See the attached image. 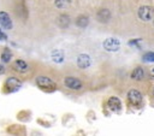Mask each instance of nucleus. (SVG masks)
Returning a JSON list of instances; mask_svg holds the SVG:
<instances>
[{"mask_svg":"<svg viewBox=\"0 0 154 136\" xmlns=\"http://www.w3.org/2000/svg\"><path fill=\"white\" fill-rule=\"evenodd\" d=\"M153 72H154V69H153Z\"/></svg>","mask_w":154,"mask_h":136,"instance_id":"22","label":"nucleus"},{"mask_svg":"<svg viewBox=\"0 0 154 136\" xmlns=\"http://www.w3.org/2000/svg\"><path fill=\"white\" fill-rule=\"evenodd\" d=\"M77 66L79 67V69H87V67H89L90 66V64H91V59H90V57L88 55V54H85V53H82V54H79L78 57H77Z\"/></svg>","mask_w":154,"mask_h":136,"instance_id":"9","label":"nucleus"},{"mask_svg":"<svg viewBox=\"0 0 154 136\" xmlns=\"http://www.w3.org/2000/svg\"><path fill=\"white\" fill-rule=\"evenodd\" d=\"M1 40H6V35L0 30V41H1Z\"/></svg>","mask_w":154,"mask_h":136,"instance_id":"20","label":"nucleus"},{"mask_svg":"<svg viewBox=\"0 0 154 136\" xmlns=\"http://www.w3.org/2000/svg\"><path fill=\"white\" fill-rule=\"evenodd\" d=\"M88 24H89V18L87 17V16H84V14H79L77 18H76V25L78 26V28H87L88 26Z\"/></svg>","mask_w":154,"mask_h":136,"instance_id":"13","label":"nucleus"},{"mask_svg":"<svg viewBox=\"0 0 154 136\" xmlns=\"http://www.w3.org/2000/svg\"><path fill=\"white\" fill-rule=\"evenodd\" d=\"M11 70L19 75H25L30 70V65L24 59H16L11 63Z\"/></svg>","mask_w":154,"mask_h":136,"instance_id":"3","label":"nucleus"},{"mask_svg":"<svg viewBox=\"0 0 154 136\" xmlns=\"http://www.w3.org/2000/svg\"><path fill=\"white\" fill-rule=\"evenodd\" d=\"M107 106L111 111L113 112H118L120 108H122V104H120V100L117 97V96H111L107 101Z\"/></svg>","mask_w":154,"mask_h":136,"instance_id":"10","label":"nucleus"},{"mask_svg":"<svg viewBox=\"0 0 154 136\" xmlns=\"http://www.w3.org/2000/svg\"><path fill=\"white\" fill-rule=\"evenodd\" d=\"M143 60L148 61V63H153L154 61V52H148L143 55Z\"/></svg>","mask_w":154,"mask_h":136,"instance_id":"18","label":"nucleus"},{"mask_svg":"<svg viewBox=\"0 0 154 136\" xmlns=\"http://www.w3.org/2000/svg\"><path fill=\"white\" fill-rule=\"evenodd\" d=\"M64 85L71 90H79L83 88V83L79 78L77 77H72V76H69V77H65L64 78Z\"/></svg>","mask_w":154,"mask_h":136,"instance_id":"4","label":"nucleus"},{"mask_svg":"<svg viewBox=\"0 0 154 136\" xmlns=\"http://www.w3.org/2000/svg\"><path fill=\"white\" fill-rule=\"evenodd\" d=\"M153 14H154V10L150 6H141L138 8V17L142 20H146V22L150 20L153 18Z\"/></svg>","mask_w":154,"mask_h":136,"instance_id":"5","label":"nucleus"},{"mask_svg":"<svg viewBox=\"0 0 154 136\" xmlns=\"http://www.w3.org/2000/svg\"><path fill=\"white\" fill-rule=\"evenodd\" d=\"M35 83H36V85H37L41 90L47 91V93H52V91H54L55 88H57L55 82H54L52 78L47 77V76H37L36 79H35Z\"/></svg>","mask_w":154,"mask_h":136,"instance_id":"2","label":"nucleus"},{"mask_svg":"<svg viewBox=\"0 0 154 136\" xmlns=\"http://www.w3.org/2000/svg\"><path fill=\"white\" fill-rule=\"evenodd\" d=\"M119 47H120V43H119V41H118L117 39H114V37H108V39H106V40L103 41V48H105L106 51L116 52V51L119 49Z\"/></svg>","mask_w":154,"mask_h":136,"instance_id":"6","label":"nucleus"},{"mask_svg":"<svg viewBox=\"0 0 154 136\" xmlns=\"http://www.w3.org/2000/svg\"><path fill=\"white\" fill-rule=\"evenodd\" d=\"M52 59H53L54 63H61L64 60V52L60 51V49L53 51L52 52Z\"/></svg>","mask_w":154,"mask_h":136,"instance_id":"16","label":"nucleus"},{"mask_svg":"<svg viewBox=\"0 0 154 136\" xmlns=\"http://www.w3.org/2000/svg\"><path fill=\"white\" fill-rule=\"evenodd\" d=\"M0 25L4 28V29H12L13 26V23H12V19L10 17V14L5 11H0Z\"/></svg>","mask_w":154,"mask_h":136,"instance_id":"8","label":"nucleus"},{"mask_svg":"<svg viewBox=\"0 0 154 136\" xmlns=\"http://www.w3.org/2000/svg\"><path fill=\"white\" fill-rule=\"evenodd\" d=\"M6 72V67H5V65L4 64H1L0 63V75H4Z\"/></svg>","mask_w":154,"mask_h":136,"instance_id":"19","label":"nucleus"},{"mask_svg":"<svg viewBox=\"0 0 154 136\" xmlns=\"http://www.w3.org/2000/svg\"><path fill=\"white\" fill-rule=\"evenodd\" d=\"M153 95H154V88H153Z\"/></svg>","mask_w":154,"mask_h":136,"instance_id":"21","label":"nucleus"},{"mask_svg":"<svg viewBox=\"0 0 154 136\" xmlns=\"http://www.w3.org/2000/svg\"><path fill=\"white\" fill-rule=\"evenodd\" d=\"M71 0H54V5L58 7V8H66L69 7Z\"/></svg>","mask_w":154,"mask_h":136,"instance_id":"17","label":"nucleus"},{"mask_svg":"<svg viewBox=\"0 0 154 136\" xmlns=\"http://www.w3.org/2000/svg\"><path fill=\"white\" fill-rule=\"evenodd\" d=\"M0 58H1L2 63H5V64L10 63L11 59H12V52L6 47V48L2 49V52H1V57H0Z\"/></svg>","mask_w":154,"mask_h":136,"instance_id":"15","label":"nucleus"},{"mask_svg":"<svg viewBox=\"0 0 154 136\" xmlns=\"http://www.w3.org/2000/svg\"><path fill=\"white\" fill-rule=\"evenodd\" d=\"M128 100L131 105H140L142 102V94L137 89H131L128 93Z\"/></svg>","mask_w":154,"mask_h":136,"instance_id":"7","label":"nucleus"},{"mask_svg":"<svg viewBox=\"0 0 154 136\" xmlns=\"http://www.w3.org/2000/svg\"><path fill=\"white\" fill-rule=\"evenodd\" d=\"M70 23H71V19H70V16H69V14H60V16L58 17V19H57V24H58V26L61 28V29L69 28Z\"/></svg>","mask_w":154,"mask_h":136,"instance_id":"12","label":"nucleus"},{"mask_svg":"<svg viewBox=\"0 0 154 136\" xmlns=\"http://www.w3.org/2000/svg\"><path fill=\"white\" fill-rule=\"evenodd\" d=\"M131 78L136 79V81H141L144 78V70L142 67H136L135 70H132L131 72Z\"/></svg>","mask_w":154,"mask_h":136,"instance_id":"14","label":"nucleus"},{"mask_svg":"<svg viewBox=\"0 0 154 136\" xmlns=\"http://www.w3.org/2000/svg\"><path fill=\"white\" fill-rule=\"evenodd\" d=\"M109 18H111V12L107 8H101L96 13V19L100 23H107L109 20Z\"/></svg>","mask_w":154,"mask_h":136,"instance_id":"11","label":"nucleus"},{"mask_svg":"<svg viewBox=\"0 0 154 136\" xmlns=\"http://www.w3.org/2000/svg\"><path fill=\"white\" fill-rule=\"evenodd\" d=\"M23 81L17 77V76H10L5 79L4 85H2V93L5 94H12L19 90V88L22 87Z\"/></svg>","mask_w":154,"mask_h":136,"instance_id":"1","label":"nucleus"}]
</instances>
